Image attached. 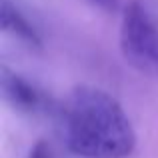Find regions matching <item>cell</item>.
<instances>
[{
    "label": "cell",
    "instance_id": "6da1fadb",
    "mask_svg": "<svg viewBox=\"0 0 158 158\" xmlns=\"http://www.w3.org/2000/svg\"><path fill=\"white\" fill-rule=\"evenodd\" d=\"M66 146L82 158H128L136 134L124 108L106 90L80 84L62 108Z\"/></svg>",
    "mask_w": 158,
    "mask_h": 158
},
{
    "label": "cell",
    "instance_id": "7a4b0ae2",
    "mask_svg": "<svg viewBox=\"0 0 158 158\" xmlns=\"http://www.w3.org/2000/svg\"><path fill=\"white\" fill-rule=\"evenodd\" d=\"M120 50L132 68L158 76V22L142 0H130L122 12Z\"/></svg>",
    "mask_w": 158,
    "mask_h": 158
},
{
    "label": "cell",
    "instance_id": "3957f363",
    "mask_svg": "<svg viewBox=\"0 0 158 158\" xmlns=\"http://www.w3.org/2000/svg\"><path fill=\"white\" fill-rule=\"evenodd\" d=\"M2 90L6 100L10 102L16 110L22 112H38L44 106V96L36 86H32L28 80H24L20 74L10 72L2 68Z\"/></svg>",
    "mask_w": 158,
    "mask_h": 158
},
{
    "label": "cell",
    "instance_id": "277c9868",
    "mask_svg": "<svg viewBox=\"0 0 158 158\" xmlns=\"http://www.w3.org/2000/svg\"><path fill=\"white\" fill-rule=\"evenodd\" d=\"M0 26L4 32L12 34L16 40L30 48H40L42 40H40L36 28L26 20V16L10 2V0H2L0 4Z\"/></svg>",
    "mask_w": 158,
    "mask_h": 158
},
{
    "label": "cell",
    "instance_id": "5b68a950",
    "mask_svg": "<svg viewBox=\"0 0 158 158\" xmlns=\"http://www.w3.org/2000/svg\"><path fill=\"white\" fill-rule=\"evenodd\" d=\"M28 158H52V150L44 140H38L28 152Z\"/></svg>",
    "mask_w": 158,
    "mask_h": 158
},
{
    "label": "cell",
    "instance_id": "8992f818",
    "mask_svg": "<svg viewBox=\"0 0 158 158\" xmlns=\"http://www.w3.org/2000/svg\"><path fill=\"white\" fill-rule=\"evenodd\" d=\"M86 2H90L92 6L100 8L104 12H114L118 8V0H86Z\"/></svg>",
    "mask_w": 158,
    "mask_h": 158
}]
</instances>
